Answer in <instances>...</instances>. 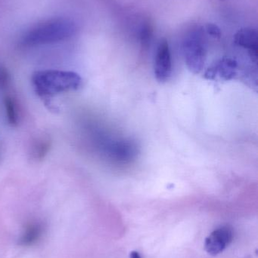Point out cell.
<instances>
[{
	"instance_id": "6da1fadb",
	"label": "cell",
	"mask_w": 258,
	"mask_h": 258,
	"mask_svg": "<svg viewBox=\"0 0 258 258\" xmlns=\"http://www.w3.org/2000/svg\"><path fill=\"white\" fill-rule=\"evenodd\" d=\"M83 80L73 71L45 70L32 76V84L36 95L53 110L51 100L56 95L80 89Z\"/></svg>"
},
{
	"instance_id": "7a4b0ae2",
	"label": "cell",
	"mask_w": 258,
	"mask_h": 258,
	"mask_svg": "<svg viewBox=\"0 0 258 258\" xmlns=\"http://www.w3.org/2000/svg\"><path fill=\"white\" fill-rule=\"evenodd\" d=\"M76 30L77 26L70 18H51L38 24L27 32L21 43L28 47L56 43L72 37Z\"/></svg>"
},
{
	"instance_id": "3957f363",
	"label": "cell",
	"mask_w": 258,
	"mask_h": 258,
	"mask_svg": "<svg viewBox=\"0 0 258 258\" xmlns=\"http://www.w3.org/2000/svg\"><path fill=\"white\" fill-rule=\"evenodd\" d=\"M183 54L185 63L190 72L198 74L202 71L207 56L204 30L197 27L186 35L183 42Z\"/></svg>"
},
{
	"instance_id": "277c9868",
	"label": "cell",
	"mask_w": 258,
	"mask_h": 258,
	"mask_svg": "<svg viewBox=\"0 0 258 258\" xmlns=\"http://www.w3.org/2000/svg\"><path fill=\"white\" fill-rule=\"evenodd\" d=\"M154 74L159 83H166L172 74V60L171 50L167 39H162L159 42L154 58Z\"/></svg>"
},
{
	"instance_id": "5b68a950",
	"label": "cell",
	"mask_w": 258,
	"mask_h": 258,
	"mask_svg": "<svg viewBox=\"0 0 258 258\" xmlns=\"http://www.w3.org/2000/svg\"><path fill=\"white\" fill-rule=\"evenodd\" d=\"M238 62L232 57H224L208 68L204 78L210 80L229 81L237 76Z\"/></svg>"
},
{
	"instance_id": "8992f818",
	"label": "cell",
	"mask_w": 258,
	"mask_h": 258,
	"mask_svg": "<svg viewBox=\"0 0 258 258\" xmlns=\"http://www.w3.org/2000/svg\"><path fill=\"white\" fill-rule=\"evenodd\" d=\"M106 150L109 157L117 162L128 163L138 154V148L133 141L118 140L106 144Z\"/></svg>"
},
{
	"instance_id": "52a82bcc",
	"label": "cell",
	"mask_w": 258,
	"mask_h": 258,
	"mask_svg": "<svg viewBox=\"0 0 258 258\" xmlns=\"http://www.w3.org/2000/svg\"><path fill=\"white\" fill-rule=\"evenodd\" d=\"M233 237L234 233L231 227L223 226L206 238L204 249L211 255H218L231 243Z\"/></svg>"
},
{
	"instance_id": "ba28073f",
	"label": "cell",
	"mask_w": 258,
	"mask_h": 258,
	"mask_svg": "<svg viewBox=\"0 0 258 258\" xmlns=\"http://www.w3.org/2000/svg\"><path fill=\"white\" fill-rule=\"evenodd\" d=\"M236 45L248 49L251 60L257 63L258 53V34L255 29L251 27L242 28L234 36Z\"/></svg>"
},
{
	"instance_id": "9c48e42d",
	"label": "cell",
	"mask_w": 258,
	"mask_h": 258,
	"mask_svg": "<svg viewBox=\"0 0 258 258\" xmlns=\"http://www.w3.org/2000/svg\"><path fill=\"white\" fill-rule=\"evenodd\" d=\"M42 233V228L39 224H33L27 226L25 231L19 239V245L29 246L34 244Z\"/></svg>"
},
{
	"instance_id": "30bf717a",
	"label": "cell",
	"mask_w": 258,
	"mask_h": 258,
	"mask_svg": "<svg viewBox=\"0 0 258 258\" xmlns=\"http://www.w3.org/2000/svg\"><path fill=\"white\" fill-rule=\"evenodd\" d=\"M4 107L6 110V119L9 125L17 126L18 124V111L16 101L10 95L6 96L4 99Z\"/></svg>"
},
{
	"instance_id": "8fae6325",
	"label": "cell",
	"mask_w": 258,
	"mask_h": 258,
	"mask_svg": "<svg viewBox=\"0 0 258 258\" xmlns=\"http://www.w3.org/2000/svg\"><path fill=\"white\" fill-rule=\"evenodd\" d=\"M50 147H51V143L48 140H39L33 146V151H32L33 159L36 160L43 159L49 151Z\"/></svg>"
},
{
	"instance_id": "7c38bea8",
	"label": "cell",
	"mask_w": 258,
	"mask_h": 258,
	"mask_svg": "<svg viewBox=\"0 0 258 258\" xmlns=\"http://www.w3.org/2000/svg\"><path fill=\"white\" fill-rule=\"evenodd\" d=\"M152 36V28L148 23H145L142 26L139 33L140 42L143 47H148Z\"/></svg>"
},
{
	"instance_id": "4fadbf2b",
	"label": "cell",
	"mask_w": 258,
	"mask_h": 258,
	"mask_svg": "<svg viewBox=\"0 0 258 258\" xmlns=\"http://www.w3.org/2000/svg\"><path fill=\"white\" fill-rule=\"evenodd\" d=\"M10 83V74L5 67L0 65V89L4 90Z\"/></svg>"
},
{
	"instance_id": "5bb4252c",
	"label": "cell",
	"mask_w": 258,
	"mask_h": 258,
	"mask_svg": "<svg viewBox=\"0 0 258 258\" xmlns=\"http://www.w3.org/2000/svg\"><path fill=\"white\" fill-rule=\"evenodd\" d=\"M206 33L212 37L219 39L221 37V28L215 24H208L206 26Z\"/></svg>"
},
{
	"instance_id": "9a60e30c",
	"label": "cell",
	"mask_w": 258,
	"mask_h": 258,
	"mask_svg": "<svg viewBox=\"0 0 258 258\" xmlns=\"http://www.w3.org/2000/svg\"><path fill=\"white\" fill-rule=\"evenodd\" d=\"M130 258H141V256L137 251H132L130 252Z\"/></svg>"
}]
</instances>
